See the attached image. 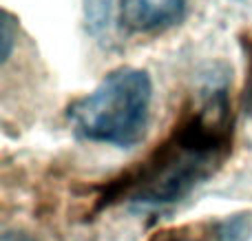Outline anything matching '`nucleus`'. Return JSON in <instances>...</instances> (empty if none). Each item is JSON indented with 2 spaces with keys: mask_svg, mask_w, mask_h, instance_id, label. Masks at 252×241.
<instances>
[{
  "mask_svg": "<svg viewBox=\"0 0 252 241\" xmlns=\"http://www.w3.org/2000/svg\"><path fill=\"white\" fill-rule=\"evenodd\" d=\"M186 13V0H126L124 16L130 27L144 33L164 31L179 25Z\"/></svg>",
  "mask_w": 252,
  "mask_h": 241,
  "instance_id": "3",
  "label": "nucleus"
},
{
  "mask_svg": "<svg viewBox=\"0 0 252 241\" xmlns=\"http://www.w3.org/2000/svg\"><path fill=\"white\" fill-rule=\"evenodd\" d=\"M16 38H18V20L13 18V13H9L4 9L0 13V62L7 64L9 58L13 53L16 47Z\"/></svg>",
  "mask_w": 252,
  "mask_h": 241,
  "instance_id": "5",
  "label": "nucleus"
},
{
  "mask_svg": "<svg viewBox=\"0 0 252 241\" xmlns=\"http://www.w3.org/2000/svg\"><path fill=\"white\" fill-rule=\"evenodd\" d=\"M244 109L252 115V38L246 40V84H244Z\"/></svg>",
  "mask_w": 252,
  "mask_h": 241,
  "instance_id": "6",
  "label": "nucleus"
},
{
  "mask_svg": "<svg viewBox=\"0 0 252 241\" xmlns=\"http://www.w3.org/2000/svg\"><path fill=\"white\" fill-rule=\"evenodd\" d=\"M126 0H82L87 31L102 44L113 42L124 16Z\"/></svg>",
  "mask_w": 252,
  "mask_h": 241,
  "instance_id": "4",
  "label": "nucleus"
},
{
  "mask_svg": "<svg viewBox=\"0 0 252 241\" xmlns=\"http://www.w3.org/2000/svg\"><path fill=\"white\" fill-rule=\"evenodd\" d=\"M151 104V73L139 66H118L69 104L66 122L84 142L130 149L146 135Z\"/></svg>",
  "mask_w": 252,
  "mask_h": 241,
  "instance_id": "2",
  "label": "nucleus"
},
{
  "mask_svg": "<svg viewBox=\"0 0 252 241\" xmlns=\"http://www.w3.org/2000/svg\"><path fill=\"white\" fill-rule=\"evenodd\" d=\"M230 111L228 84L210 78L195 91L166 140L120 181L118 190L139 206H168L182 202L213 177L230 155Z\"/></svg>",
  "mask_w": 252,
  "mask_h": 241,
  "instance_id": "1",
  "label": "nucleus"
},
{
  "mask_svg": "<svg viewBox=\"0 0 252 241\" xmlns=\"http://www.w3.org/2000/svg\"><path fill=\"white\" fill-rule=\"evenodd\" d=\"M157 241H190V239L179 237V235H173V237H161V239H157Z\"/></svg>",
  "mask_w": 252,
  "mask_h": 241,
  "instance_id": "7",
  "label": "nucleus"
}]
</instances>
